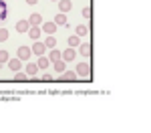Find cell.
<instances>
[{"mask_svg":"<svg viewBox=\"0 0 151 133\" xmlns=\"http://www.w3.org/2000/svg\"><path fill=\"white\" fill-rule=\"evenodd\" d=\"M75 57H77V50H75V48L73 47H67L65 48V50H63V60H75Z\"/></svg>","mask_w":151,"mask_h":133,"instance_id":"cell-6","label":"cell"},{"mask_svg":"<svg viewBox=\"0 0 151 133\" xmlns=\"http://www.w3.org/2000/svg\"><path fill=\"white\" fill-rule=\"evenodd\" d=\"M14 81H16V83H24V81H28V75H26V73H22V71H16Z\"/></svg>","mask_w":151,"mask_h":133,"instance_id":"cell-19","label":"cell"},{"mask_svg":"<svg viewBox=\"0 0 151 133\" xmlns=\"http://www.w3.org/2000/svg\"><path fill=\"white\" fill-rule=\"evenodd\" d=\"M28 22H30V26H40V24H42V16L35 12V14L28 16Z\"/></svg>","mask_w":151,"mask_h":133,"instance_id":"cell-10","label":"cell"},{"mask_svg":"<svg viewBox=\"0 0 151 133\" xmlns=\"http://www.w3.org/2000/svg\"><path fill=\"white\" fill-rule=\"evenodd\" d=\"M79 75L75 71H65V73H60V81H67V83H75V81H79L77 79Z\"/></svg>","mask_w":151,"mask_h":133,"instance_id":"cell-4","label":"cell"},{"mask_svg":"<svg viewBox=\"0 0 151 133\" xmlns=\"http://www.w3.org/2000/svg\"><path fill=\"white\" fill-rule=\"evenodd\" d=\"M40 35H42V28H40V26H30V28H28V36H30L32 40H38Z\"/></svg>","mask_w":151,"mask_h":133,"instance_id":"cell-8","label":"cell"},{"mask_svg":"<svg viewBox=\"0 0 151 133\" xmlns=\"http://www.w3.org/2000/svg\"><path fill=\"white\" fill-rule=\"evenodd\" d=\"M79 45H81V36L79 35L69 36V47H79Z\"/></svg>","mask_w":151,"mask_h":133,"instance_id":"cell-21","label":"cell"},{"mask_svg":"<svg viewBox=\"0 0 151 133\" xmlns=\"http://www.w3.org/2000/svg\"><path fill=\"white\" fill-rule=\"evenodd\" d=\"M26 2H28V4H30V6H32V4H36V2H38V0H26Z\"/></svg>","mask_w":151,"mask_h":133,"instance_id":"cell-26","label":"cell"},{"mask_svg":"<svg viewBox=\"0 0 151 133\" xmlns=\"http://www.w3.org/2000/svg\"><path fill=\"white\" fill-rule=\"evenodd\" d=\"M83 16H85V18H91V6H85V8H83V12H81Z\"/></svg>","mask_w":151,"mask_h":133,"instance_id":"cell-25","label":"cell"},{"mask_svg":"<svg viewBox=\"0 0 151 133\" xmlns=\"http://www.w3.org/2000/svg\"><path fill=\"white\" fill-rule=\"evenodd\" d=\"M36 65H38V69L47 71V69H48V65H50V59H47V57L42 55V57H38V63H36Z\"/></svg>","mask_w":151,"mask_h":133,"instance_id":"cell-14","label":"cell"},{"mask_svg":"<svg viewBox=\"0 0 151 133\" xmlns=\"http://www.w3.org/2000/svg\"><path fill=\"white\" fill-rule=\"evenodd\" d=\"M75 73H77L79 77H89V75H91V65H89V63H77Z\"/></svg>","mask_w":151,"mask_h":133,"instance_id":"cell-1","label":"cell"},{"mask_svg":"<svg viewBox=\"0 0 151 133\" xmlns=\"http://www.w3.org/2000/svg\"><path fill=\"white\" fill-rule=\"evenodd\" d=\"M6 16H8V6H6L4 0H0V22H2Z\"/></svg>","mask_w":151,"mask_h":133,"instance_id":"cell-16","label":"cell"},{"mask_svg":"<svg viewBox=\"0 0 151 133\" xmlns=\"http://www.w3.org/2000/svg\"><path fill=\"white\" fill-rule=\"evenodd\" d=\"M57 2H58V0H57Z\"/></svg>","mask_w":151,"mask_h":133,"instance_id":"cell-27","label":"cell"},{"mask_svg":"<svg viewBox=\"0 0 151 133\" xmlns=\"http://www.w3.org/2000/svg\"><path fill=\"white\" fill-rule=\"evenodd\" d=\"M30 55H32V48H28V47H18V52H16V57L22 60V63H26V60L30 59Z\"/></svg>","mask_w":151,"mask_h":133,"instance_id":"cell-3","label":"cell"},{"mask_svg":"<svg viewBox=\"0 0 151 133\" xmlns=\"http://www.w3.org/2000/svg\"><path fill=\"white\" fill-rule=\"evenodd\" d=\"M55 24H57V26H65V24H67V16H65V12L57 14V18H55Z\"/></svg>","mask_w":151,"mask_h":133,"instance_id":"cell-20","label":"cell"},{"mask_svg":"<svg viewBox=\"0 0 151 133\" xmlns=\"http://www.w3.org/2000/svg\"><path fill=\"white\" fill-rule=\"evenodd\" d=\"M28 28H30V22L28 20H18L16 22V30L18 32H28Z\"/></svg>","mask_w":151,"mask_h":133,"instance_id":"cell-13","label":"cell"},{"mask_svg":"<svg viewBox=\"0 0 151 133\" xmlns=\"http://www.w3.org/2000/svg\"><path fill=\"white\" fill-rule=\"evenodd\" d=\"M8 38V30H4V28H0V42H4Z\"/></svg>","mask_w":151,"mask_h":133,"instance_id":"cell-24","label":"cell"},{"mask_svg":"<svg viewBox=\"0 0 151 133\" xmlns=\"http://www.w3.org/2000/svg\"><path fill=\"white\" fill-rule=\"evenodd\" d=\"M40 28H42V32H47V35H55V32H57V24H55V20H52V22H42Z\"/></svg>","mask_w":151,"mask_h":133,"instance_id":"cell-7","label":"cell"},{"mask_svg":"<svg viewBox=\"0 0 151 133\" xmlns=\"http://www.w3.org/2000/svg\"><path fill=\"white\" fill-rule=\"evenodd\" d=\"M75 30H77V35H79V36H87V35H89V28H87L85 24H79Z\"/></svg>","mask_w":151,"mask_h":133,"instance_id":"cell-22","label":"cell"},{"mask_svg":"<svg viewBox=\"0 0 151 133\" xmlns=\"http://www.w3.org/2000/svg\"><path fill=\"white\" fill-rule=\"evenodd\" d=\"M38 71H40V69H38L36 63H28V65H26V75H28V77H35Z\"/></svg>","mask_w":151,"mask_h":133,"instance_id":"cell-12","label":"cell"},{"mask_svg":"<svg viewBox=\"0 0 151 133\" xmlns=\"http://www.w3.org/2000/svg\"><path fill=\"white\" fill-rule=\"evenodd\" d=\"M45 45H47V48H55L57 47V38H55V35H48L47 38H45Z\"/></svg>","mask_w":151,"mask_h":133,"instance_id":"cell-18","label":"cell"},{"mask_svg":"<svg viewBox=\"0 0 151 133\" xmlns=\"http://www.w3.org/2000/svg\"><path fill=\"white\" fill-rule=\"evenodd\" d=\"M6 65H8V69H10V71H20V69H22V60L18 59V57H14V59H8V63H6Z\"/></svg>","mask_w":151,"mask_h":133,"instance_id":"cell-5","label":"cell"},{"mask_svg":"<svg viewBox=\"0 0 151 133\" xmlns=\"http://www.w3.org/2000/svg\"><path fill=\"white\" fill-rule=\"evenodd\" d=\"M79 55H81L83 59H89L91 57V45H79Z\"/></svg>","mask_w":151,"mask_h":133,"instance_id":"cell-9","label":"cell"},{"mask_svg":"<svg viewBox=\"0 0 151 133\" xmlns=\"http://www.w3.org/2000/svg\"><path fill=\"white\" fill-rule=\"evenodd\" d=\"M8 59H10V55H8L6 50H0V65H2V63H8Z\"/></svg>","mask_w":151,"mask_h":133,"instance_id":"cell-23","label":"cell"},{"mask_svg":"<svg viewBox=\"0 0 151 133\" xmlns=\"http://www.w3.org/2000/svg\"><path fill=\"white\" fill-rule=\"evenodd\" d=\"M50 63H55V60H58V59H63V52L58 50V48H50Z\"/></svg>","mask_w":151,"mask_h":133,"instance_id":"cell-17","label":"cell"},{"mask_svg":"<svg viewBox=\"0 0 151 133\" xmlns=\"http://www.w3.org/2000/svg\"><path fill=\"white\" fill-rule=\"evenodd\" d=\"M32 52H35L36 57H42L45 52H47V45H45V40H35V47H32Z\"/></svg>","mask_w":151,"mask_h":133,"instance_id":"cell-2","label":"cell"},{"mask_svg":"<svg viewBox=\"0 0 151 133\" xmlns=\"http://www.w3.org/2000/svg\"><path fill=\"white\" fill-rule=\"evenodd\" d=\"M73 8V2L70 0H58V10L60 12H69Z\"/></svg>","mask_w":151,"mask_h":133,"instance_id":"cell-11","label":"cell"},{"mask_svg":"<svg viewBox=\"0 0 151 133\" xmlns=\"http://www.w3.org/2000/svg\"><path fill=\"white\" fill-rule=\"evenodd\" d=\"M55 71L57 73H65L67 71V60H63V59L55 60Z\"/></svg>","mask_w":151,"mask_h":133,"instance_id":"cell-15","label":"cell"}]
</instances>
